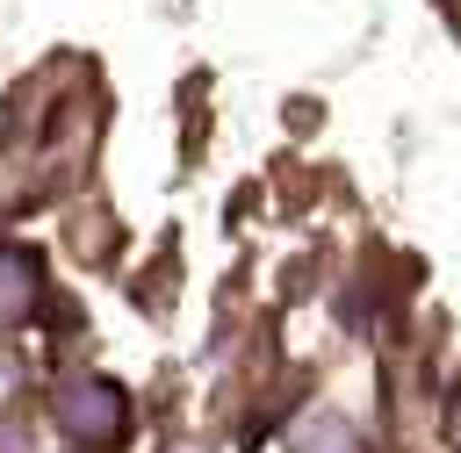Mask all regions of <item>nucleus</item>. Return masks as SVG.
I'll return each instance as SVG.
<instances>
[{"instance_id": "1", "label": "nucleus", "mask_w": 461, "mask_h": 453, "mask_svg": "<svg viewBox=\"0 0 461 453\" xmlns=\"http://www.w3.org/2000/svg\"><path fill=\"white\" fill-rule=\"evenodd\" d=\"M58 424L79 439V446H108V439H122V424H130V403H122V388L115 381H65L58 388Z\"/></svg>"}, {"instance_id": "2", "label": "nucleus", "mask_w": 461, "mask_h": 453, "mask_svg": "<svg viewBox=\"0 0 461 453\" xmlns=\"http://www.w3.org/2000/svg\"><path fill=\"white\" fill-rule=\"evenodd\" d=\"M29 302H36V259L29 252H0V324L29 316Z\"/></svg>"}, {"instance_id": "3", "label": "nucleus", "mask_w": 461, "mask_h": 453, "mask_svg": "<svg viewBox=\"0 0 461 453\" xmlns=\"http://www.w3.org/2000/svg\"><path fill=\"white\" fill-rule=\"evenodd\" d=\"M295 446H303V453H360V431H353L346 417H310Z\"/></svg>"}, {"instance_id": "4", "label": "nucleus", "mask_w": 461, "mask_h": 453, "mask_svg": "<svg viewBox=\"0 0 461 453\" xmlns=\"http://www.w3.org/2000/svg\"><path fill=\"white\" fill-rule=\"evenodd\" d=\"M447 439H454V453H461V403L447 410Z\"/></svg>"}, {"instance_id": "5", "label": "nucleus", "mask_w": 461, "mask_h": 453, "mask_svg": "<svg viewBox=\"0 0 461 453\" xmlns=\"http://www.w3.org/2000/svg\"><path fill=\"white\" fill-rule=\"evenodd\" d=\"M7 395H14V367L0 360V403H7Z\"/></svg>"}]
</instances>
